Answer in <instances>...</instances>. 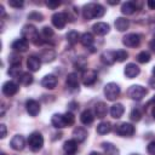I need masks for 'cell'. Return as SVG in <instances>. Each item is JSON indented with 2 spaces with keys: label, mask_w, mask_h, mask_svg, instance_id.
<instances>
[{
  "label": "cell",
  "mask_w": 155,
  "mask_h": 155,
  "mask_svg": "<svg viewBox=\"0 0 155 155\" xmlns=\"http://www.w3.org/2000/svg\"><path fill=\"white\" fill-rule=\"evenodd\" d=\"M104 13H105V8L101 4L90 2L82 7V17L86 21H91L93 18H101L102 16H104Z\"/></svg>",
  "instance_id": "6da1fadb"
},
{
  "label": "cell",
  "mask_w": 155,
  "mask_h": 155,
  "mask_svg": "<svg viewBox=\"0 0 155 155\" xmlns=\"http://www.w3.org/2000/svg\"><path fill=\"white\" fill-rule=\"evenodd\" d=\"M21 34H22L23 39H25L27 41L33 42V44H34V45H36V46L42 45V44H44V39H41V38H40L38 29H36L33 24H25V25L22 28Z\"/></svg>",
  "instance_id": "7a4b0ae2"
},
{
  "label": "cell",
  "mask_w": 155,
  "mask_h": 155,
  "mask_svg": "<svg viewBox=\"0 0 155 155\" xmlns=\"http://www.w3.org/2000/svg\"><path fill=\"white\" fill-rule=\"evenodd\" d=\"M28 145H29V149L34 153L41 150L42 145H44V137L40 132H33L29 134L28 137Z\"/></svg>",
  "instance_id": "3957f363"
},
{
  "label": "cell",
  "mask_w": 155,
  "mask_h": 155,
  "mask_svg": "<svg viewBox=\"0 0 155 155\" xmlns=\"http://www.w3.org/2000/svg\"><path fill=\"white\" fill-rule=\"evenodd\" d=\"M147 93H148L147 88L140 85H132L127 90V96L133 101H142L147 96Z\"/></svg>",
  "instance_id": "277c9868"
},
{
  "label": "cell",
  "mask_w": 155,
  "mask_h": 155,
  "mask_svg": "<svg viewBox=\"0 0 155 155\" xmlns=\"http://www.w3.org/2000/svg\"><path fill=\"white\" fill-rule=\"evenodd\" d=\"M120 86L115 82H109L104 86V96L107 97L108 101H115L120 96Z\"/></svg>",
  "instance_id": "5b68a950"
},
{
  "label": "cell",
  "mask_w": 155,
  "mask_h": 155,
  "mask_svg": "<svg viewBox=\"0 0 155 155\" xmlns=\"http://www.w3.org/2000/svg\"><path fill=\"white\" fill-rule=\"evenodd\" d=\"M115 132L121 137H131L134 134V126L128 122H121L115 126Z\"/></svg>",
  "instance_id": "8992f818"
},
{
  "label": "cell",
  "mask_w": 155,
  "mask_h": 155,
  "mask_svg": "<svg viewBox=\"0 0 155 155\" xmlns=\"http://www.w3.org/2000/svg\"><path fill=\"white\" fill-rule=\"evenodd\" d=\"M122 44L127 47H137L140 44V35L136 33H130L122 38Z\"/></svg>",
  "instance_id": "52a82bcc"
},
{
  "label": "cell",
  "mask_w": 155,
  "mask_h": 155,
  "mask_svg": "<svg viewBox=\"0 0 155 155\" xmlns=\"http://www.w3.org/2000/svg\"><path fill=\"white\" fill-rule=\"evenodd\" d=\"M51 21H52V24H53L57 29H63V28L65 27V24H67L68 18H67L65 12H57V13H54V15L52 16Z\"/></svg>",
  "instance_id": "ba28073f"
},
{
  "label": "cell",
  "mask_w": 155,
  "mask_h": 155,
  "mask_svg": "<svg viewBox=\"0 0 155 155\" xmlns=\"http://www.w3.org/2000/svg\"><path fill=\"white\" fill-rule=\"evenodd\" d=\"M18 85L16 84V82H13V81H6L4 85H2V88H1V91H2V93L5 94V96H7V97H11V96H15L17 92H18Z\"/></svg>",
  "instance_id": "9c48e42d"
},
{
  "label": "cell",
  "mask_w": 155,
  "mask_h": 155,
  "mask_svg": "<svg viewBox=\"0 0 155 155\" xmlns=\"http://www.w3.org/2000/svg\"><path fill=\"white\" fill-rule=\"evenodd\" d=\"M25 109H27V111L30 116H36L41 110L39 102L35 101V99H28L25 102Z\"/></svg>",
  "instance_id": "30bf717a"
},
{
  "label": "cell",
  "mask_w": 155,
  "mask_h": 155,
  "mask_svg": "<svg viewBox=\"0 0 155 155\" xmlns=\"http://www.w3.org/2000/svg\"><path fill=\"white\" fill-rule=\"evenodd\" d=\"M10 145H11V148H12L13 150H16V151L23 150V148H24V145H25V139H24V137H23L22 134H16V136H13V138L11 139Z\"/></svg>",
  "instance_id": "8fae6325"
},
{
  "label": "cell",
  "mask_w": 155,
  "mask_h": 155,
  "mask_svg": "<svg viewBox=\"0 0 155 155\" xmlns=\"http://www.w3.org/2000/svg\"><path fill=\"white\" fill-rule=\"evenodd\" d=\"M51 124H52L53 127H56V128H64V127H68V124H67V120H65L64 114H53V115H52V119H51Z\"/></svg>",
  "instance_id": "7c38bea8"
},
{
  "label": "cell",
  "mask_w": 155,
  "mask_h": 155,
  "mask_svg": "<svg viewBox=\"0 0 155 155\" xmlns=\"http://www.w3.org/2000/svg\"><path fill=\"white\" fill-rule=\"evenodd\" d=\"M124 73H125L126 78H128V79H133V78H136V76L139 75L140 69H139V67H138L137 64H134V63H128V64L125 67Z\"/></svg>",
  "instance_id": "4fadbf2b"
},
{
  "label": "cell",
  "mask_w": 155,
  "mask_h": 155,
  "mask_svg": "<svg viewBox=\"0 0 155 155\" xmlns=\"http://www.w3.org/2000/svg\"><path fill=\"white\" fill-rule=\"evenodd\" d=\"M97 80V73L94 70H85L82 74V84L85 86H91Z\"/></svg>",
  "instance_id": "5bb4252c"
},
{
  "label": "cell",
  "mask_w": 155,
  "mask_h": 155,
  "mask_svg": "<svg viewBox=\"0 0 155 155\" xmlns=\"http://www.w3.org/2000/svg\"><path fill=\"white\" fill-rule=\"evenodd\" d=\"M57 82H58L57 78H56L54 75H52V74L45 75V76L42 78V80H41V85H42V87L48 88V90H53V88L57 86Z\"/></svg>",
  "instance_id": "9a60e30c"
},
{
  "label": "cell",
  "mask_w": 155,
  "mask_h": 155,
  "mask_svg": "<svg viewBox=\"0 0 155 155\" xmlns=\"http://www.w3.org/2000/svg\"><path fill=\"white\" fill-rule=\"evenodd\" d=\"M65 84H67V87L69 90H71V91L78 90L79 88V78H78V74L76 73L68 74L67 79H65Z\"/></svg>",
  "instance_id": "2e32d148"
},
{
  "label": "cell",
  "mask_w": 155,
  "mask_h": 155,
  "mask_svg": "<svg viewBox=\"0 0 155 155\" xmlns=\"http://www.w3.org/2000/svg\"><path fill=\"white\" fill-rule=\"evenodd\" d=\"M41 65V59L36 56H29L27 59V67L30 71H38Z\"/></svg>",
  "instance_id": "e0dca14e"
},
{
  "label": "cell",
  "mask_w": 155,
  "mask_h": 155,
  "mask_svg": "<svg viewBox=\"0 0 155 155\" xmlns=\"http://www.w3.org/2000/svg\"><path fill=\"white\" fill-rule=\"evenodd\" d=\"M92 29H93V33L97 35H105L107 33H109L110 27L105 22H97L96 24H93Z\"/></svg>",
  "instance_id": "ac0fdd59"
},
{
  "label": "cell",
  "mask_w": 155,
  "mask_h": 155,
  "mask_svg": "<svg viewBox=\"0 0 155 155\" xmlns=\"http://www.w3.org/2000/svg\"><path fill=\"white\" fill-rule=\"evenodd\" d=\"M63 150L65 151L67 155H74L78 150V142L75 139H68L63 144Z\"/></svg>",
  "instance_id": "d6986e66"
},
{
  "label": "cell",
  "mask_w": 155,
  "mask_h": 155,
  "mask_svg": "<svg viewBox=\"0 0 155 155\" xmlns=\"http://www.w3.org/2000/svg\"><path fill=\"white\" fill-rule=\"evenodd\" d=\"M107 113L108 108L104 102H98L94 104V116H97L98 119H103L104 116H107Z\"/></svg>",
  "instance_id": "ffe728a7"
},
{
  "label": "cell",
  "mask_w": 155,
  "mask_h": 155,
  "mask_svg": "<svg viewBox=\"0 0 155 155\" xmlns=\"http://www.w3.org/2000/svg\"><path fill=\"white\" fill-rule=\"evenodd\" d=\"M87 138V131L84 127H75L73 131V139H75L78 143L84 142Z\"/></svg>",
  "instance_id": "44dd1931"
},
{
  "label": "cell",
  "mask_w": 155,
  "mask_h": 155,
  "mask_svg": "<svg viewBox=\"0 0 155 155\" xmlns=\"http://www.w3.org/2000/svg\"><path fill=\"white\" fill-rule=\"evenodd\" d=\"M11 47L16 51V52H24L28 50V41L25 39H17L12 42Z\"/></svg>",
  "instance_id": "7402d4cb"
},
{
  "label": "cell",
  "mask_w": 155,
  "mask_h": 155,
  "mask_svg": "<svg viewBox=\"0 0 155 155\" xmlns=\"http://www.w3.org/2000/svg\"><path fill=\"white\" fill-rule=\"evenodd\" d=\"M124 111H125V108L121 103H116V104H113L110 107V115L114 119H120L122 116Z\"/></svg>",
  "instance_id": "603a6c76"
},
{
  "label": "cell",
  "mask_w": 155,
  "mask_h": 155,
  "mask_svg": "<svg viewBox=\"0 0 155 155\" xmlns=\"http://www.w3.org/2000/svg\"><path fill=\"white\" fill-rule=\"evenodd\" d=\"M101 61L103 64L105 65H111L114 64L115 62V54L113 51H104L102 54H101Z\"/></svg>",
  "instance_id": "cb8c5ba5"
},
{
  "label": "cell",
  "mask_w": 155,
  "mask_h": 155,
  "mask_svg": "<svg viewBox=\"0 0 155 155\" xmlns=\"http://www.w3.org/2000/svg\"><path fill=\"white\" fill-rule=\"evenodd\" d=\"M102 148H103L105 155H120L119 149H117L113 143L103 142V143H102Z\"/></svg>",
  "instance_id": "d4e9b609"
},
{
  "label": "cell",
  "mask_w": 155,
  "mask_h": 155,
  "mask_svg": "<svg viewBox=\"0 0 155 155\" xmlns=\"http://www.w3.org/2000/svg\"><path fill=\"white\" fill-rule=\"evenodd\" d=\"M115 28L119 30V31H125L128 29L130 27V21L127 18H124V17H117L115 19Z\"/></svg>",
  "instance_id": "484cf974"
},
{
  "label": "cell",
  "mask_w": 155,
  "mask_h": 155,
  "mask_svg": "<svg viewBox=\"0 0 155 155\" xmlns=\"http://www.w3.org/2000/svg\"><path fill=\"white\" fill-rule=\"evenodd\" d=\"M93 120H94V115H93V113L91 111V110H84L82 113H81V115H80V121L84 124V125H91L92 122H93Z\"/></svg>",
  "instance_id": "4316f807"
},
{
  "label": "cell",
  "mask_w": 155,
  "mask_h": 155,
  "mask_svg": "<svg viewBox=\"0 0 155 155\" xmlns=\"http://www.w3.org/2000/svg\"><path fill=\"white\" fill-rule=\"evenodd\" d=\"M136 10H137V6H136V4L132 2V1H126V2H124V4L121 5V12H122L124 15H126V16L132 15Z\"/></svg>",
  "instance_id": "83f0119b"
},
{
  "label": "cell",
  "mask_w": 155,
  "mask_h": 155,
  "mask_svg": "<svg viewBox=\"0 0 155 155\" xmlns=\"http://www.w3.org/2000/svg\"><path fill=\"white\" fill-rule=\"evenodd\" d=\"M54 58H56V53H54V51L51 50V48L44 50V51L41 52V54H40V59H41L42 62H45V63L52 62Z\"/></svg>",
  "instance_id": "f1b7e54d"
},
{
  "label": "cell",
  "mask_w": 155,
  "mask_h": 155,
  "mask_svg": "<svg viewBox=\"0 0 155 155\" xmlns=\"http://www.w3.org/2000/svg\"><path fill=\"white\" fill-rule=\"evenodd\" d=\"M80 41H81L82 46H85V47L88 48V47L92 46V44L94 41V38H93V35L91 33H84L81 35V38H80Z\"/></svg>",
  "instance_id": "f546056e"
},
{
  "label": "cell",
  "mask_w": 155,
  "mask_h": 155,
  "mask_svg": "<svg viewBox=\"0 0 155 155\" xmlns=\"http://www.w3.org/2000/svg\"><path fill=\"white\" fill-rule=\"evenodd\" d=\"M110 131H111V124L108 121H102L97 126V133H99V134H107Z\"/></svg>",
  "instance_id": "4dcf8cb0"
},
{
  "label": "cell",
  "mask_w": 155,
  "mask_h": 155,
  "mask_svg": "<svg viewBox=\"0 0 155 155\" xmlns=\"http://www.w3.org/2000/svg\"><path fill=\"white\" fill-rule=\"evenodd\" d=\"M65 38H67V41L70 44V45H75L79 40H80V35H79V33L78 31H75V30H71V31H69L67 35H65Z\"/></svg>",
  "instance_id": "1f68e13d"
},
{
  "label": "cell",
  "mask_w": 155,
  "mask_h": 155,
  "mask_svg": "<svg viewBox=\"0 0 155 155\" xmlns=\"http://www.w3.org/2000/svg\"><path fill=\"white\" fill-rule=\"evenodd\" d=\"M19 82L22 84V85H24V86H29L31 82H33V75L30 74V73H23L21 76H19Z\"/></svg>",
  "instance_id": "d6a6232c"
},
{
  "label": "cell",
  "mask_w": 155,
  "mask_h": 155,
  "mask_svg": "<svg viewBox=\"0 0 155 155\" xmlns=\"http://www.w3.org/2000/svg\"><path fill=\"white\" fill-rule=\"evenodd\" d=\"M74 67H75V69H78L79 71H85V69H87V68H86V67H87V62H86L85 57H79V58L76 59V62L74 63Z\"/></svg>",
  "instance_id": "836d02e7"
},
{
  "label": "cell",
  "mask_w": 155,
  "mask_h": 155,
  "mask_svg": "<svg viewBox=\"0 0 155 155\" xmlns=\"http://www.w3.org/2000/svg\"><path fill=\"white\" fill-rule=\"evenodd\" d=\"M23 74L21 65H11V68L8 69V75H11L12 78H17L19 79V76Z\"/></svg>",
  "instance_id": "e575fe53"
},
{
  "label": "cell",
  "mask_w": 155,
  "mask_h": 155,
  "mask_svg": "<svg viewBox=\"0 0 155 155\" xmlns=\"http://www.w3.org/2000/svg\"><path fill=\"white\" fill-rule=\"evenodd\" d=\"M150 53L148 52V51H142V52H139L138 54H137V61L139 62V63H148L149 61H150Z\"/></svg>",
  "instance_id": "d590c367"
},
{
  "label": "cell",
  "mask_w": 155,
  "mask_h": 155,
  "mask_svg": "<svg viewBox=\"0 0 155 155\" xmlns=\"http://www.w3.org/2000/svg\"><path fill=\"white\" fill-rule=\"evenodd\" d=\"M114 54H115V61H117V62H124L128 57V53L125 50H117L114 52Z\"/></svg>",
  "instance_id": "8d00e7d4"
},
{
  "label": "cell",
  "mask_w": 155,
  "mask_h": 155,
  "mask_svg": "<svg viewBox=\"0 0 155 155\" xmlns=\"http://www.w3.org/2000/svg\"><path fill=\"white\" fill-rule=\"evenodd\" d=\"M142 115L143 114H142V110L139 108H133L131 114H130V117H131L132 121H139L142 119Z\"/></svg>",
  "instance_id": "74e56055"
},
{
  "label": "cell",
  "mask_w": 155,
  "mask_h": 155,
  "mask_svg": "<svg viewBox=\"0 0 155 155\" xmlns=\"http://www.w3.org/2000/svg\"><path fill=\"white\" fill-rule=\"evenodd\" d=\"M8 61H10V63H11V65H21L22 58H21V56H18L17 53H12V54H10Z\"/></svg>",
  "instance_id": "f35d334b"
},
{
  "label": "cell",
  "mask_w": 155,
  "mask_h": 155,
  "mask_svg": "<svg viewBox=\"0 0 155 155\" xmlns=\"http://www.w3.org/2000/svg\"><path fill=\"white\" fill-rule=\"evenodd\" d=\"M28 19L36 21V22H41V21L44 19V16H42L40 12L34 11V12H31V13H29V15H28Z\"/></svg>",
  "instance_id": "ab89813d"
},
{
  "label": "cell",
  "mask_w": 155,
  "mask_h": 155,
  "mask_svg": "<svg viewBox=\"0 0 155 155\" xmlns=\"http://www.w3.org/2000/svg\"><path fill=\"white\" fill-rule=\"evenodd\" d=\"M41 35H42L44 39H51V38L53 36V30H52V28H50V27H44V28H42V31H41Z\"/></svg>",
  "instance_id": "60d3db41"
},
{
  "label": "cell",
  "mask_w": 155,
  "mask_h": 155,
  "mask_svg": "<svg viewBox=\"0 0 155 155\" xmlns=\"http://www.w3.org/2000/svg\"><path fill=\"white\" fill-rule=\"evenodd\" d=\"M8 5L11 7H15V8H19L24 5L23 0H8Z\"/></svg>",
  "instance_id": "b9f144b4"
},
{
  "label": "cell",
  "mask_w": 155,
  "mask_h": 155,
  "mask_svg": "<svg viewBox=\"0 0 155 155\" xmlns=\"http://www.w3.org/2000/svg\"><path fill=\"white\" fill-rule=\"evenodd\" d=\"M46 5L50 7V8H52V10H54V8H57L59 5H61V1H54V0H48V1H46Z\"/></svg>",
  "instance_id": "7bdbcfd3"
},
{
  "label": "cell",
  "mask_w": 155,
  "mask_h": 155,
  "mask_svg": "<svg viewBox=\"0 0 155 155\" xmlns=\"http://www.w3.org/2000/svg\"><path fill=\"white\" fill-rule=\"evenodd\" d=\"M147 150H148V153H149L150 155H155V140H153V142H150V143L148 144Z\"/></svg>",
  "instance_id": "ee69618b"
},
{
  "label": "cell",
  "mask_w": 155,
  "mask_h": 155,
  "mask_svg": "<svg viewBox=\"0 0 155 155\" xmlns=\"http://www.w3.org/2000/svg\"><path fill=\"white\" fill-rule=\"evenodd\" d=\"M0 128H1V134H0V138H5L6 137V133H7V130H6V125L5 124H1L0 125Z\"/></svg>",
  "instance_id": "f6af8a7d"
},
{
  "label": "cell",
  "mask_w": 155,
  "mask_h": 155,
  "mask_svg": "<svg viewBox=\"0 0 155 155\" xmlns=\"http://www.w3.org/2000/svg\"><path fill=\"white\" fill-rule=\"evenodd\" d=\"M78 103L76 102H70L69 104H68V109H69V111H73V110H76L78 109Z\"/></svg>",
  "instance_id": "bcb514c9"
},
{
  "label": "cell",
  "mask_w": 155,
  "mask_h": 155,
  "mask_svg": "<svg viewBox=\"0 0 155 155\" xmlns=\"http://www.w3.org/2000/svg\"><path fill=\"white\" fill-rule=\"evenodd\" d=\"M147 5L150 10H155V0H148L147 1Z\"/></svg>",
  "instance_id": "7dc6e473"
},
{
  "label": "cell",
  "mask_w": 155,
  "mask_h": 155,
  "mask_svg": "<svg viewBox=\"0 0 155 155\" xmlns=\"http://www.w3.org/2000/svg\"><path fill=\"white\" fill-rule=\"evenodd\" d=\"M149 46H150V48H151V51L155 53V35H154V38H153V40L150 41V44H149Z\"/></svg>",
  "instance_id": "c3c4849f"
},
{
  "label": "cell",
  "mask_w": 155,
  "mask_h": 155,
  "mask_svg": "<svg viewBox=\"0 0 155 155\" xmlns=\"http://www.w3.org/2000/svg\"><path fill=\"white\" fill-rule=\"evenodd\" d=\"M149 86L155 90V76H153V78L149 80Z\"/></svg>",
  "instance_id": "681fc988"
},
{
  "label": "cell",
  "mask_w": 155,
  "mask_h": 155,
  "mask_svg": "<svg viewBox=\"0 0 155 155\" xmlns=\"http://www.w3.org/2000/svg\"><path fill=\"white\" fill-rule=\"evenodd\" d=\"M0 13H1V18H4L5 17V8L2 5H0Z\"/></svg>",
  "instance_id": "f907efd6"
},
{
  "label": "cell",
  "mask_w": 155,
  "mask_h": 155,
  "mask_svg": "<svg viewBox=\"0 0 155 155\" xmlns=\"http://www.w3.org/2000/svg\"><path fill=\"white\" fill-rule=\"evenodd\" d=\"M108 4H110V5H116V4H119V1H117V0H115V1H108Z\"/></svg>",
  "instance_id": "816d5d0a"
},
{
  "label": "cell",
  "mask_w": 155,
  "mask_h": 155,
  "mask_svg": "<svg viewBox=\"0 0 155 155\" xmlns=\"http://www.w3.org/2000/svg\"><path fill=\"white\" fill-rule=\"evenodd\" d=\"M151 114H153V117L155 119V104L153 105V110H151Z\"/></svg>",
  "instance_id": "f5cc1de1"
},
{
  "label": "cell",
  "mask_w": 155,
  "mask_h": 155,
  "mask_svg": "<svg viewBox=\"0 0 155 155\" xmlns=\"http://www.w3.org/2000/svg\"><path fill=\"white\" fill-rule=\"evenodd\" d=\"M90 155H102V154H99L97 151H92V153H90Z\"/></svg>",
  "instance_id": "db71d44e"
},
{
  "label": "cell",
  "mask_w": 155,
  "mask_h": 155,
  "mask_svg": "<svg viewBox=\"0 0 155 155\" xmlns=\"http://www.w3.org/2000/svg\"><path fill=\"white\" fill-rule=\"evenodd\" d=\"M153 75L155 76V65H154V68H153Z\"/></svg>",
  "instance_id": "11a10c76"
},
{
  "label": "cell",
  "mask_w": 155,
  "mask_h": 155,
  "mask_svg": "<svg viewBox=\"0 0 155 155\" xmlns=\"http://www.w3.org/2000/svg\"><path fill=\"white\" fill-rule=\"evenodd\" d=\"M0 155H6V154H4V153H1V154H0Z\"/></svg>",
  "instance_id": "9f6ffc18"
},
{
  "label": "cell",
  "mask_w": 155,
  "mask_h": 155,
  "mask_svg": "<svg viewBox=\"0 0 155 155\" xmlns=\"http://www.w3.org/2000/svg\"><path fill=\"white\" fill-rule=\"evenodd\" d=\"M131 155H139V154H131Z\"/></svg>",
  "instance_id": "6f0895ef"
}]
</instances>
